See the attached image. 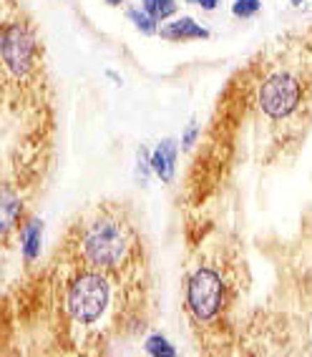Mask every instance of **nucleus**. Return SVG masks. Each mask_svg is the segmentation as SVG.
<instances>
[{
	"instance_id": "f257e3e1",
	"label": "nucleus",
	"mask_w": 312,
	"mask_h": 357,
	"mask_svg": "<svg viewBox=\"0 0 312 357\" xmlns=\"http://www.w3.org/2000/svg\"><path fill=\"white\" fill-rule=\"evenodd\" d=\"M64 255L86 267L141 284L144 247L134 219L121 204H96L70 224Z\"/></svg>"
},
{
	"instance_id": "f03ea898",
	"label": "nucleus",
	"mask_w": 312,
	"mask_h": 357,
	"mask_svg": "<svg viewBox=\"0 0 312 357\" xmlns=\"http://www.w3.org/2000/svg\"><path fill=\"white\" fill-rule=\"evenodd\" d=\"M66 259H68V267L56 282V302L61 317L68 327L94 330L111 312L114 287H121V280L106 275L101 269L86 267L70 257Z\"/></svg>"
},
{
	"instance_id": "7ed1b4c3",
	"label": "nucleus",
	"mask_w": 312,
	"mask_h": 357,
	"mask_svg": "<svg viewBox=\"0 0 312 357\" xmlns=\"http://www.w3.org/2000/svg\"><path fill=\"white\" fill-rule=\"evenodd\" d=\"M232 307V284L217 264H199L186 280V312L197 327H219Z\"/></svg>"
},
{
	"instance_id": "20e7f679",
	"label": "nucleus",
	"mask_w": 312,
	"mask_h": 357,
	"mask_svg": "<svg viewBox=\"0 0 312 357\" xmlns=\"http://www.w3.org/2000/svg\"><path fill=\"white\" fill-rule=\"evenodd\" d=\"M257 103L267 119H287L302 103V78L295 70H269L260 83Z\"/></svg>"
},
{
	"instance_id": "39448f33",
	"label": "nucleus",
	"mask_w": 312,
	"mask_h": 357,
	"mask_svg": "<svg viewBox=\"0 0 312 357\" xmlns=\"http://www.w3.org/2000/svg\"><path fill=\"white\" fill-rule=\"evenodd\" d=\"M151 169H154V174L164 181V184H172L174 174H177V141L164 139L159 146L154 149Z\"/></svg>"
},
{
	"instance_id": "423d86ee",
	"label": "nucleus",
	"mask_w": 312,
	"mask_h": 357,
	"mask_svg": "<svg viewBox=\"0 0 312 357\" xmlns=\"http://www.w3.org/2000/svg\"><path fill=\"white\" fill-rule=\"evenodd\" d=\"M20 211H23V202H20V192H15L13 184H3V197H0V224H3V239L8 242L10 231L15 229V224L20 222Z\"/></svg>"
},
{
	"instance_id": "0eeeda50",
	"label": "nucleus",
	"mask_w": 312,
	"mask_h": 357,
	"mask_svg": "<svg viewBox=\"0 0 312 357\" xmlns=\"http://www.w3.org/2000/svg\"><path fill=\"white\" fill-rule=\"evenodd\" d=\"M159 36L164 40L184 43V40H207L209 38V31L204 26H199L194 18H177L174 23H166L159 31Z\"/></svg>"
},
{
	"instance_id": "6e6552de",
	"label": "nucleus",
	"mask_w": 312,
	"mask_h": 357,
	"mask_svg": "<svg viewBox=\"0 0 312 357\" xmlns=\"http://www.w3.org/2000/svg\"><path fill=\"white\" fill-rule=\"evenodd\" d=\"M40 244H43V222L31 219L20 229V252H23V259L28 264H33L40 257Z\"/></svg>"
},
{
	"instance_id": "1a4fd4ad",
	"label": "nucleus",
	"mask_w": 312,
	"mask_h": 357,
	"mask_svg": "<svg viewBox=\"0 0 312 357\" xmlns=\"http://www.w3.org/2000/svg\"><path fill=\"white\" fill-rule=\"evenodd\" d=\"M141 8H144V10H147L154 20H159V23H161V20H166V18H172V15L179 10L177 0H144V3H141Z\"/></svg>"
},
{
	"instance_id": "9d476101",
	"label": "nucleus",
	"mask_w": 312,
	"mask_h": 357,
	"mask_svg": "<svg viewBox=\"0 0 312 357\" xmlns=\"http://www.w3.org/2000/svg\"><path fill=\"white\" fill-rule=\"evenodd\" d=\"M126 15H128V20L134 23L136 31H141L144 36H154V33H159V28H156L159 20H154L144 8H128Z\"/></svg>"
},
{
	"instance_id": "9b49d317",
	"label": "nucleus",
	"mask_w": 312,
	"mask_h": 357,
	"mask_svg": "<svg viewBox=\"0 0 312 357\" xmlns=\"http://www.w3.org/2000/svg\"><path fill=\"white\" fill-rule=\"evenodd\" d=\"M144 350H147L149 355H154V357H174V355H177V347H174V344L169 342L164 335H151V337H147V342H144Z\"/></svg>"
},
{
	"instance_id": "f8f14e48",
	"label": "nucleus",
	"mask_w": 312,
	"mask_h": 357,
	"mask_svg": "<svg viewBox=\"0 0 312 357\" xmlns=\"http://www.w3.org/2000/svg\"><path fill=\"white\" fill-rule=\"evenodd\" d=\"M262 10V3L260 0H235L232 3V13H235V18H255L257 13Z\"/></svg>"
},
{
	"instance_id": "ddd939ff",
	"label": "nucleus",
	"mask_w": 312,
	"mask_h": 357,
	"mask_svg": "<svg viewBox=\"0 0 312 357\" xmlns=\"http://www.w3.org/2000/svg\"><path fill=\"white\" fill-rule=\"evenodd\" d=\"M149 172H154L151 169V153L147 151V149L141 146L139 151H136V176L147 184V178H149Z\"/></svg>"
},
{
	"instance_id": "4468645a",
	"label": "nucleus",
	"mask_w": 312,
	"mask_h": 357,
	"mask_svg": "<svg viewBox=\"0 0 312 357\" xmlns=\"http://www.w3.org/2000/svg\"><path fill=\"white\" fill-rule=\"evenodd\" d=\"M199 136H202V126L191 121V123H189V128L184 131V136H181V144H184V149H191V146H194Z\"/></svg>"
},
{
	"instance_id": "2eb2a0df",
	"label": "nucleus",
	"mask_w": 312,
	"mask_h": 357,
	"mask_svg": "<svg viewBox=\"0 0 312 357\" xmlns=\"http://www.w3.org/2000/svg\"><path fill=\"white\" fill-rule=\"evenodd\" d=\"M186 3H191V6L204 8V10H214V8L219 6V0H186Z\"/></svg>"
},
{
	"instance_id": "dca6fc26",
	"label": "nucleus",
	"mask_w": 312,
	"mask_h": 357,
	"mask_svg": "<svg viewBox=\"0 0 312 357\" xmlns=\"http://www.w3.org/2000/svg\"><path fill=\"white\" fill-rule=\"evenodd\" d=\"M106 3H109V6H121L124 0H106Z\"/></svg>"
},
{
	"instance_id": "f3484780",
	"label": "nucleus",
	"mask_w": 312,
	"mask_h": 357,
	"mask_svg": "<svg viewBox=\"0 0 312 357\" xmlns=\"http://www.w3.org/2000/svg\"><path fill=\"white\" fill-rule=\"evenodd\" d=\"M292 6H302V3H307V0H290Z\"/></svg>"
}]
</instances>
